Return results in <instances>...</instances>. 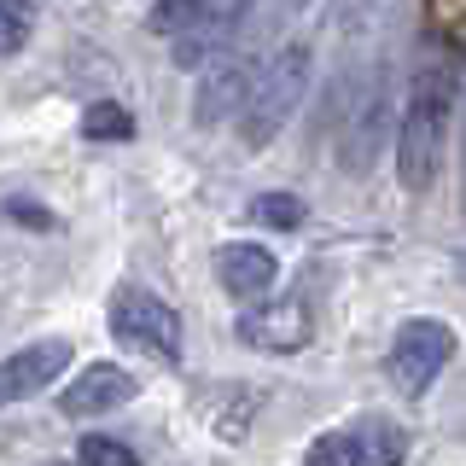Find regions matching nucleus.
<instances>
[{"mask_svg": "<svg viewBox=\"0 0 466 466\" xmlns=\"http://www.w3.org/2000/svg\"><path fill=\"white\" fill-rule=\"evenodd\" d=\"M455 106H461V53L437 47L431 58H420L414 82H408V99L397 111V181L408 193H426L437 181Z\"/></svg>", "mask_w": 466, "mask_h": 466, "instance_id": "obj_1", "label": "nucleus"}, {"mask_svg": "<svg viewBox=\"0 0 466 466\" xmlns=\"http://www.w3.org/2000/svg\"><path fill=\"white\" fill-rule=\"evenodd\" d=\"M309 76H315V47L309 41H286V47H274L262 58V70L251 82V99H245V111L233 116V123H239V140L251 146V152H262V146L298 116L303 94H309Z\"/></svg>", "mask_w": 466, "mask_h": 466, "instance_id": "obj_2", "label": "nucleus"}, {"mask_svg": "<svg viewBox=\"0 0 466 466\" xmlns=\"http://www.w3.org/2000/svg\"><path fill=\"white\" fill-rule=\"evenodd\" d=\"M111 332L152 361H181V315L146 286H123L111 298Z\"/></svg>", "mask_w": 466, "mask_h": 466, "instance_id": "obj_3", "label": "nucleus"}, {"mask_svg": "<svg viewBox=\"0 0 466 466\" xmlns=\"http://www.w3.org/2000/svg\"><path fill=\"white\" fill-rule=\"evenodd\" d=\"M449 356H455V327L420 315V320H402V327H397L385 368H390V379H397L408 397H420L426 385H437V373L449 368Z\"/></svg>", "mask_w": 466, "mask_h": 466, "instance_id": "obj_4", "label": "nucleus"}, {"mask_svg": "<svg viewBox=\"0 0 466 466\" xmlns=\"http://www.w3.org/2000/svg\"><path fill=\"white\" fill-rule=\"evenodd\" d=\"M390 76H385V65L368 76V87H361L356 99H350V111H344V123H339V164L350 175H368L373 169V157H379V146H385V128H390Z\"/></svg>", "mask_w": 466, "mask_h": 466, "instance_id": "obj_5", "label": "nucleus"}, {"mask_svg": "<svg viewBox=\"0 0 466 466\" xmlns=\"http://www.w3.org/2000/svg\"><path fill=\"white\" fill-rule=\"evenodd\" d=\"M262 58L228 47L222 58H210V65L198 70V94H193V123L198 128H222L228 116L245 111V99H251V82H257Z\"/></svg>", "mask_w": 466, "mask_h": 466, "instance_id": "obj_6", "label": "nucleus"}, {"mask_svg": "<svg viewBox=\"0 0 466 466\" xmlns=\"http://www.w3.org/2000/svg\"><path fill=\"white\" fill-rule=\"evenodd\" d=\"M65 368H70V344L65 339H35V344L12 350V356L0 361V408L41 397L47 385L65 379Z\"/></svg>", "mask_w": 466, "mask_h": 466, "instance_id": "obj_7", "label": "nucleus"}, {"mask_svg": "<svg viewBox=\"0 0 466 466\" xmlns=\"http://www.w3.org/2000/svg\"><path fill=\"white\" fill-rule=\"evenodd\" d=\"M251 6H257V0H216L193 29L175 35V65H181V70H204L210 58H222L228 47H239V29L251 24Z\"/></svg>", "mask_w": 466, "mask_h": 466, "instance_id": "obj_8", "label": "nucleus"}, {"mask_svg": "<svg viewBox=\"0 0 466 466\" xmlns=\"http://www.w3.org/2000/svg\"><path fill=\"white\" fill-rule=\"evenodd\" d=\"M135 373L116 368V361H94V368H82L76 379L65 385V397H58V408H65L70 420H99V414H116L123 402H135Z\"/></svg>", "mask_w": 466, "mask_h": 466, "instance_id": "obj_9", "label": "nucleus"}, {"mask_svg": "<svg viewBox=\"0 0 466 466\" xmlns=\"http://www.w3.org/2000/svg\"><path fill=\"white\" fill-rule=\"evenodd\" d=\"M239 332L251 350H268V356H286V350H303L309 344V309L298 298H280V303H257V309L239 315Z\"/></svg>", "mask_w": 466, "mask_h": 466, "instance_id": "obj_10", "label": "nucleus"}, {"mask_svg": "<svg viewBox=\"0 0 466 466\" xmlns=\"http://www.w3.org/2000/svg\"><path fill=\"white\" fill-rule=\"evenodd\" d=\"M216 280H222V291H233L239 303H257V298L274 291V280H280V262H274L268 245L233 239V245L216 251Z\"/></svg>", "mask_w": 466, "mask_h": 466, "instance_id": "obj_11", "label": "nucleus"}, {"mask_svg": "<svg viewBox=\"0 0 466 466\" xmlns=\"http://www.w3.org/2000/svg\"><path fill=\"white\" fill-rule=\"evenodd\" d=\"M344 455H350V466H402L408 437L397 420H361V426L344 431Z\"/></svg>", "mask_w": 466, "mask_h": 466, "instance_id": "obj_12", "label": "nucleus"}, {"mask_svg": "<svg viewBox=\"0 0 466 466\" xmlns=\"http://www.w3.org/2000/svg\"><path fill=\"white\" fill-rule=\"evenodd\" d=\"M82 135L87 140H128L135 135V116L116 106V99H99V106L82 111Z\"/></svg>", "mask_w": 466, "mask_h": 466, "instance_id": "obj_13", "label": "nucleus"}, {"mask_svg": "<svg viewBox=\"0 0 466 466\" xmlns=\"http://www.w3.org/2000/svg\"><path fill=\"white\" fill-rule=\"evenodd\" d=\"M210 6H216V0H157V6H152V18H146V24H152L157 35H169V41H175L181 29H193V24H198Z\"/></svg>", "mask_w": 466, "mask_h": 466, "instance_id": "obj_14", "label": "nucleus"}, {"mask_svg": "<svg viewBox=\"0 0 466 466\" xmlns=\"http://www.w3.org/2000/svg\"><path fill=\"white\" fill-rule=\"evenodd\" d=\"M82 466H140V455L123 443V437H106V431H87L82 449H76Z\"/></svg>", "mask_w": 466, "mask_h": 466, "instance_id": "obj_15", "label": "nucleus"}, {"mask_svg": "<svg viewBox=\"0 0 466 466\" xmlns=\"http://www.w3.org/2000/svg\"><path fill=\"white\" fill-rule=\"evenodd\" d=\"M29 29H35V12H29V0H0V53H24Z\"/></svg>", "mask_w": 466, "mask_h": 466, "instance_id": "obj_16", "label": "nucleus"}, {"mask_svg": "<svg viewBox=\"0 0 466 466\" xmlns=\"http://www.w3.org/2000/svg\"><path fill=\"white\" fill-rule=\"evenodd\" d=\"M251 216H257L262 228H298L303 222V198L298 193H262L251 204Z\"/></svg>", "mask_w": 466, "mask_h": 466, "instance_id": "obj_17", "label": "nucleus"}, {"mask_svg": "<svg viewBox=\"0 0 466 466\" xmlns=\"http://www.w3.org/2000/svg\"><path fill=\"white\" fill-rule=\"evenodd\" d=\"M303 466H350V455H344V431L315 437V443H309V455H303Z\"/></svg>", "mask_w": 466, "mask_h": 466, "instance_id": "obj_18", "label": "nucleus"}, {"mask_svg": "<svg viewBox=\"0 0 466 466\" xmlns=\"http://www.w3.org/2000/svg\"><path fill=\"white\" fill-rule=\"evenodd\" d=\"M379 6H385V0H332V18H339V29H361Z\"/></svg>", "mask_w": 466, "mask_h": 466, "instance_id": "obj_19", "label": "nucleus"}, {"mask_svg": "<svg viewBox=\"0 0 466 466\" xmlns=\"http://www.w3.org/2000/svg\"><path fill=\"white\" fill-rule=\"evenodd\" d=\"M6 216H18V222H35V228H41V222H47V216H41V210H29V204H18V198H12V204H6Z\"/></svg>", "mask_w": 466, "mask_h": 466, "instance_id": "obj_20", "label": "nucleus"}, {"mask_svg": "<svg viewBox=\"0 0 466 466\" xmlns=\"http://www.w3.org/2000/svg\"><path fill=\"white\" fill-rule=\"evenodd\" d=\"M309 6H315V0H280V12H286V18H303Z\"/></svg>", "mask_w": 466, "mask_h": 466, "instance_id": "obj_21", "label": "nucleus"}, {"mask_svg": "<svg viewBox=\"0 0 466 466\" xmlns=\"http://www.w3.org/2000/svg\"><path fill=\"white\" fill-rule=\"evenodd\" d=\"M455 274H461V280H466V251H461V262H455Z\"/></svg>", "mask_w": 466, "mask_h": 466, "instance_id": "obj_22", "label": "nucleus"}, {"mask_svg": "<svg viewBox=\"0 0 466 466\" xmlns=\"http://www.w3.org/2000/svg\"><path fill=\"white\" fill-rule=\"evenodd\" d=\"M461 216H466V181H461Z\"/></svg>", "mask_w": 466, "mask_h": 466, "instance_id": "obj_23", "label": "nucleus"}]
</instances>
